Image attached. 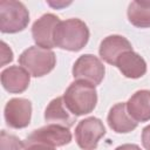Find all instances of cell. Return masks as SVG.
Instances as JSON below:
<instances>
[{
  "mask_svg": "<svg viewBox=\"0 0 150 150\" xmlns=\"http://www.w3.org/2000/svg\"><path fill=\"white\" fill-rule=\"evenodd\" d=\"M89 35V28L84 21L71 18L60 21L54 33V43L61 49L79 52L88 43Z\"/></svg>",
  "mask_w": 150,
  "mask_h": 150,
  "instance_id": "obj_1",
  "label": "cell"
},
{
  "mask_svg": "<svg viewBox=\"0 0 150 150\" xmlns=\"http://www.w3.org/2000/svg\"><path fill=\"white\" fill-rule=\"evenodd\" d=\"M67 108L76 117L90 114L97 103V91L95 86L84 81H74L63 94Z\"/></svg>",
  "mask_w": 150,
  "mask_h": 150,
  "instance_id": "obj_2",
  "label": "cell"
},
{
  "mask_svg": "<svg viewBox=\"0 0 150 150\" xmlns=\"http://www.w3.org/2000/svg\"><path fill=\"white\" fill-rule=\"evenodd\" d=\"M19 64L25 68L30 76L41 77L54 69L56 64V56L52 49L30 46L20 54Z\"/></svg>",
  "mask_w": 150,
  "mask_h": 150,
  "instance_id": "obj_3",
  "label": "cell"
},
{
  "mask_svg": "<svg viewBox=\"0 0 150 150\" xmlns=\"http://www.w3.org/2000/svg\"><path fill=\"white\" fill-rule=\"evenodd\" d=\"M29 22V13L26 6L15 0H2L0 2V30L14 34L23 30Z\"/></svg>",
  "mask_w": 150,
  "mask_h": 150,
  "instance_id": "obj_4",
  "label": "cell"
},
{
  "mask_svg": "<svg viewBox=\"0 0 150 150\" xmlns=\"http://www.w3.org/2000/svg\"><path fill=\"white\" fill-rule=\"evenodd\" d=\"M71 73L75 81H84L93 86H98L104 79L105 68L97 56L83 54L75 61Z\"/></svg>",
  "mask_w": 150,
  "mask_h": 150,
  "instance_id": "obj_5",
  "label": "cell"
},
{
  "mask_svg": "<svg viewBox=\"0 0 150 150\" xmlns=\"http://www.w3.org/2000/svg\"><path fill=\"white\" fill-rule=\"evenodd\" d=\"M104 135L103 122L94 116L80 121L75 128V141L82 150H95Z\"/></svg>",
  "mask_w": 150,
  "mask_h": 150,
  "instance_id": "obj_6",
  "label": "cell"
},
{
  "mask_svg": "<svg viewBox=\"0 0 150 150\" xmlns=\"http://www.w3.org/2000/svg\"><path fill=\"white\" fill-rule=\"evenodd\" d=\"M71 142V132L69 128L59 124H47L33 130L25 143H42L50 146H63Z\"/></svg>",
  "mask_w": 150,
  "mask_h": 150,
  "instance_id": "obj_7",
  "label": "cell"
},
{
  "mask_svg": "<svg viewBox=\"0 0 150 150\" xmlns=\"http://www.w3.org/2000/svg\"><path fill=\"white\" fill-rule=\"evenodd\" d=\"M6 124L13 129L28 127L32 118V102L23 97L11 98L4 110Z\"/></svg>",
  "mask_w": 150,
  "mask_h": 150,
  "instance_id": "obj_8",
  "label": "cell"
},
{
  "mask_svg": "<svg viewBox=\"0 0 150 150\" xmlns=\"http://www.w3.org/2000/svg\"><path fill=\"white\" fill-rule=\"evenodd\" d=\"M59 16H56L53 13H47L40 16L32 26V36L36 46L45 48V49H52L55 47L54 43V33L60 23Z\"/></svg>",
  "mask_w": 150,
  "mask_h": 150,
  "instance_id": "obj_9",
  "label": "cell"
},
{
  "mask_svg": "<svg viewBox=\"0 0 150 150\" xmlns=\"http://www.w3.org/2000/svg\"><path fill=\"white\" fill-rule=\"evenodd\" d=\"M130 50H132V46L130 41L122 35L114 34L104 38L101 41L98 54L103 61L115 66L118 57L125 52H130Z\"/></svg>",
  "mask_w": 150,
  "mask_h": 150,
  "instance_id": "obj_10",
  "label": "cell"
},
{
  "mask_svg": "<svg viewBox=\"0 0 150 150\" xmlns=\"http://www.w3.org/2000/svg\"><path fill=\"white\" fill-rule=\"evenodd\" d=\"M30 82V74L21 66H11L1 71V84L9 94L23 93Z\"/></svg>",
  "mask_w": 150,
  "mask_h": 150,
  "instance_id": "obj_11",
  "label": "cell"
},
{
  "mask_svg": "<svg viewBox=\"0 0 150 150\" xmlns=\"http://www.w3.org/2000/svg\"><path fill=\"white\" fill-rule=\"evenodd\" d=\"M108 125L110 129L117 134H127L137 128L138 123L129 115L127 110V104L121 102L112 105L109 110L107 117Z\"/></svg>",
  "mask_w": 150,
  "mask_h": 150,
  "instance_id": "obj_12",
  "label": "cell"
},
{
  "mask_svg": "<svg viewBox=\"0 0 150 150\" xmlns=\"http://www.w3.org/2000/svg\"><path fill=\"white\" fill-rule=\"evenodd\" d=\"M45 120L49 124H59L66 128H70L76 122V116L67 108L63 97H56L49 102L45 110Z\"/></svg>",
  "mask_w": 150,
  "mask_h": 150,
  "instance_id": "obj_13",
  "label": "cell"
},
{
  "mask_svg": "<svg viewBox=\"0 0 150 150\" xmlns=\"http://www.w3.org/2000/svg\"><path fill=\"white\" fill-rule=\"evenodd\" d=\"M122 75L128 79H139L146 73V63L144 59L134 50L122 54L115 64Z\"/></svg>",
  "mask_w": 150,
  "mask_h": 150,
  "instance_id": "obj_14",
  "label": "cell"
},
{
  "mask_svg": "<svg viewBox=\"0 0 150 150\" xmlns=\"http://www.w3.org/2000/svg\"><path fill=\"white\" fill-rule=\"evenodd\" d=\"M125 104L129 115L137 123L150 120V90H137Z\"/></svg>",
  "mask_w": 150,
  "mask_h": 150,
  "instance_id": "obj_15",
  "label": "cell"
},
{
  "mask_svg": "<svg viewBox=\"0 0 150 150\" xmlns=\"http://www.w3.org/2000/svg\"><path fill=\"white\" fill-rule=\"evenodd\" d=\"M128 20L138 28H150V1H132L127 11Z\"/></svg>",
  "mask_w": 150,
  "mask_h": 150,
  "instance_id": "obj_16",
  "label": "cell"
},
{
  "mask_svg": "<svg viewBox=\"0 0 150 150\" xmlns=\"http://www.w3.org/2000/svg\"><path fill=\"white\" fill-rule=\"evenodd\" d=\"M25 148L23 143L15 135L8 134L2 130L0 134V150H22Z\"/></svg>",
  "mask_w": 150,
  "mask_h": 150,
  "instance_id": "obj_17",
  "label": "cell"
},
{
  "mask_svg": "<svg viewBox=\"0 0 150 150\" xmlns=\"http://www.w3.org/2000/svg\"><path fill=\"white\" fill-rule=\"evenodd\" d=\"M11 61H13V52L6 42L1 41V66H5Z\"/></svg>",
  "mask_w": 150,
  "mask_h": 150,
  "instance_id": "obj_18",
  "label": "cell"
},
{
  "mask_svg": "<svg viewBox=\"0 0 150 150\" xmlns=\"http://www.w3.org/2000/svg\"><path fill=\"white\" fill-rule=\"evenodd\" d=\"M25 150H55L54 146L47 145V144H42V143H25Z\"/></svg>",
  "mask_w": 150,
  "mask_h": 150,
  "instance_id": "obj_19",
  "label": "cell"
},
{
  "mask_svg": "<svg viewBox=\"0 0 150 150\" xmlns=\"http://www.w3.org/2000/svg\"><path fill=\"white\" fill-rule=\"evenodd\" d=\"M142 145L145 150H150V125H146L142 130Z\"/></svg>",
  "mask_w": 150,
  "mask_h": 150,
  "instance_id": "obj_20",
  "label": "cell"
},
{
  "mask_svg": "<svg viewBox=\"0 0 150 150\" xmlns=\"http://www.w3.org/2000/svg\"><path fill=\"white\" fill-rule=\"evenodd\" d=\"M115 150H142L138 145H136V144H122V145H120V146H117Z\"/></svg>",
  "mask_w": 150,
  "mask_h": 150,
  "instance_id": "obj_21",
  "label": "cell"
},
{
  "mask_svg": "<svg viewBox=\"0 0 150 150\" xmlns=\"http://www.w3.org/2000/svg\"><path fill=\"white\" fill-rule=\"evenodd\" d=\"M48 4H49L50 6H53V7H56V8H59L60 6H67V5H69L70 2H69V4H67V2H60V4H59V2H56V4H53V2H48Z\"/></svg>",
  "mask_w": 150,
  "mask_h": 150,
  "instance_id": "obj_22",
  "label": "cell"
}]
</instances>
